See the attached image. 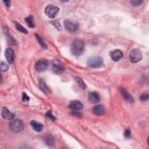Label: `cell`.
Instances as JSON below:
<instances>
[{
    "instance_id": "1",
    "label": "cell",
    "mask_w": 149,
    "mask_h": 149,
    "mask_svg": "<svg viewBox=\"0 0 149 149\" xmlns=\"http://www.w3.org/2000/svg\"><path fill=\"white\" fill-rule=\"evenodd\" d=\"M84 48V42L80 39L74 40L70 45V52L72 55L76 56L81 55Z\"/></svg>"
},
{
    "instance_id": "2",
    "label": "cell",
    "mask_w": 149,
    "mask_h": 149,
    "mask_svg": "<svg viewBox=\"0 0 149 149\" xmlns=\"http://www.w3.org/2000/svg\"><path fill=\"white\" fill-rule=\"evenodd\" d=\"M87 64L91 68H98L102 66L103 59L100 56H93L88 59Z\"/></svg>"
},
{
    "instance_id": "3",
    "label": "cell",
    "mask_w": 149,
    "mask_h": 149,
    "mask_svg": "<svg viewBox=\"0 0 149 149\" xmlns=\"http://www.w3.org/2000/svg\"><path fill=\"white\" fill-rule=\"evenodd\" d=\"M9 126L10 129L15 133H19L21 132L24 128L23 123L21 120L19 119L12 120L10 122Z\"/></svg>"
},
{
    "instance_id": "4",
    "label": "cell",
    "mask_w": 149,
    "mask_h": 149,
    "mask_svg": "<svg viewBox=\"0 0 149 149\" xmlns=\"http://www.w3.org/2000/svg\"><path fill=\"white\" fill-rule=\"evenodd\" d=\"M64 26L65 29L70 33H73L77 30L79 24L77 22L71 20L66 19L64 20Z\"/></svg>"
},
{
    "instance_id": "5",
    "label": "cell",
    "mask_w": 149,
    "mask_h": 149,
    "mask_svg": "<svg viewBox=\"0 0 149 149\" xmlns=\"http://www.w3.org/2000/svg\"><path fill=\"white\" fill-rule=\"evenodd\" d=\"M143 54L138 49H132L129 54V58L132 63H137L142 59Z\"/></svg>"
},
{
    "instance_id": "6",
    "label": "cell",
    "mask_w": 149,
    "mask_h": 149,
    "mask_svg": "<svg viewBox=\"0 0 149 149\" xmlns=\"http://www.w3.org/2000/svg\"><path fill=\"white\" fill-rule=\"evenodd\" d=\"M59 10V8L54 5H47L44 10L45 13L50 18H54Z\"/></svg>"
},
{
    "instance_id": "7",
    "label": "cell",
    "mask_w": 149,
    "mask_h": 149,
    "mask_svg": "<svg viewBox=\"0 0 149 149\" xmlns=\"http://www.w3.org/2000/svg\"><path fill=\"white\" fill-rule=\"evenodd\" d=\"M49 62L47 60L41 59L36 62L34 65L35 69L39 72L45 71L48 67Z\"/></svg>"
},
{
    "instance_id": "8",
    "label": "cell",
    "mask_w": 149,
    "mask_h": 149,
    "mask_svg": "<svg viewBox=\"0 0 149 149\" xmlns=\"http://www.w3.org/2000/svg\"><path fill=\"white\" fill-rule=\"evenodd\" d=\"M52 70L53 72L56 74H61L65 70L63 65L58 60H55L54 61L52 64Z\"/></svg>"
},
{
    "instance_id": "9",
    "label": "cell",
    "mask_w": 149,
    "mask_h": 149,
    "mask_svg": "<svg viewBox=\"0 0 149 149\" xmlns=\"http://www.w3.org/2000/svg\"><path fill=\"white\" fill-rule=\"evenodd\" d=\"M109 56L113 61H119L123 56V54L122 51L119 49H115L109 52Z\"/></svg>"
},
{
    "instance_id": "10",
    "label": "cell",
    "mask_w": 149,
    "mask_h": 149,
    "mask_svg": "<svg viewBox=\"0 0 149 149\" xmlns=\"http://www.w3.org/2000/svg\"><path fill=\"white\" fill-rule=\"evenodd\" d=\"M92 111L95 115H98V116H101L105 113V107H104V105H101V104L97 105H95L94 107H93V108L92 109Z\"/></svg>"
},
{
    "instance_id": "11",
    "label": "cell",
    "mask_w": 149,
    "mask_h": 149,
    "mask_svg": "<svg viewBox=\"0 0 149 149\" xmlns=\"http://www.w3.org/2000/svg\"><path fill=\"white\" fill-rule=\"evenodd\" d=\"M5 56L9 63H12L13 62L15 59V54L13 50L11 48H8L5 49Z\"/></svg>"
},
{
    "instance_id": "12",
    "label": "cell",
    "mask_w": 149,
    "mask_h": 149,
    "mask_svg": "<svg viewBox=\"0 0 149 149\" xmlns=\"http://www.w3.org/2000/svg\"><path fill=\"white\" fill-rule=\"evenodd\" d=\"M1 114L2 118L6 119H12L15 117V114L10 112L5 107L2 108Z\"/></svg>"
},
{
    "instance_id": "13",
    "label": "cell",
    "mask_w": 149,
    "mask_h": 149,
    "mask_svg": "<svg viewBox=\"0 0 149 149\" xmlns=\"http://www.w3.org/2000/svg\"><path fill=\"white\" fill-rule=\"evenodd\" d=\"M88 99L91 103H97L100 100V96L97 92H90L88 95Z\"/></svg>"
},
{
    "instance_id": "14",
    "label": "cell",
    "mask_w": 149,
    "mask_h": 149,
    "mask_svg": "<svg viewBox=\"0 0 149 149\" xmlns=\"http://www.w3.org/2000/svg\"><path fill=\"white\" fill-rule=\"evenodd\" d=\"M69 107L72 110H74V111L80 110L83 108V105L80 101L77 100H74L70 102L69 105Z\"/></svg>"
},
{
    "instance_id": "15",
    "label": "cell",
    "mask_w": 149,
    "mask_h": 149,
    "mask_svg": "<svg viewBox=\"0 0 149 149\" xmlns=\"http://www.w3.org/2000/svg\"><path fill=\"white\" fill-rule=\"evenodd\" d=\"M120 91L121 94L122 95L123 97L124 98V99L128 101L130 103H133L134 102V100L133 97L127 92V91L125 89H124L123 88H120Z\"/></svg>"
},
{
    "instance_id": "16",
    "label": "cell",
    "mask_w": 149,
    "mask_h": 149,
    "mask_svg": "<svg viewBox=\"0 0 149 149\" xmlns=\"http://www.w3.org/2000/svg\"><path fill=\"white\" fill-rule=\"evenodd\" d=\"M43 141L48 146H52L55 143L54 137L51 134H45L43 137Z\"/></svg>"
},
{
    "instance_id": "17",
    "label": "cell",
    "mask_w": 149,
    "mask_h": 149,
    "mask_svg": "<svg viewBox=\"0 0 149 149\" xmlns=\"http://www.w3.org/2000/svg\"><path fill=\"white\" fill-rule=\"evenodd\" d=\"M30 125L31 126L32 128L37 132H40L43 129V125L36 120H31L30 122Z\"/></svg>"
},
{
    "instance_id": "18",
    "label": "cell",
    "mask_w": 149,
    "mask_h": 149,
    "mask_svg": "<svg viewBox=\"0 0 149 149\" xmlns=\"http://www.w3.org/2000/svg\"><path fill=\"white\" fill-rule=\"evenodd\" d=\"M39 86H40V88L41 90L44 93L47 94V93H51V90H49V88L47 86V84H45V81L43 80H40Z\"/></svg>"
},
{
    "instance_id": "19",
    "label": "cell",
    "mask_w": 149,
    "mask_h": 149,
    "mask_svg": "<svg viewBox=\"0 0 149 149\" xmlns=\"http://www.w3.org/2000/svg\"><path fill=\"white\" fill-rule=\"evenodd\" d=\"M25 22L27 23V26L30 28H34L36 26L35 21L34 19V17L31 15H30L25 18Z\"/></svg>"
},
{
    "instance_id": "20",
    "label": "cell",
    "mask_w": 149,
    "mask_h": 149,
    "mask_svg": "<svg viewBox=\"0 0 149 149\" xmlns=\"http://www.w3.org/2000/svg\"><path fill=\"white\" fill-rule=\"evenodd\" d=\"M76 82H77L78 86H79L80 88H81L83 89V90L86 89V85L85 83L84 82V81L83 80V79H82L81 77H76Z\"/></svg>"
},
{
    "instance_id": "21",
    "label": "cell",
    "mask_w": 149,
    "mask_h": 149,
    "mask_svg": "<svg viewBox=\"0 0 149 149\" xmlns=\"http://www.w3.org/2000/svg\"><path fill=\"white\" fill-rule=\"evenodd\" d=\"M15 24L16 28V29L17 30H19V31H20V32H22L23 33H24V34H27V30L23 26H22L19 23L15 22Z\"/></svg>"
},
{
    "instance_id": "22",
    "label": "cell",
    "mask_w": 149,
    "mask_h": 149,
    "mask_svg": "<svg viewBox=\"0 0 149 149\" xmlns=\"http://www.w3.org/2000/svg\"><path fill=\"white\" fill-rule=\"evenodd\" d=\"M35 36H36V38L37 40L38 41V43L41 45V46L42 48H44L46 49V48H47V45L45 44V42H44L43 40L41 38V37H40V36H39V35H38V34H37V33H36V34H35Z\"/></svg>"
},
{
    "instance_id": "23",
    "label": "cell",
    "mask_w": 149,
    "mask_h": 149,
    "mask_svg": "<svg viewBox=\"0 0 149 149\" xmlns=\"http://www.w3.org/2000/svg\"><path fill=\"white\" fill-rule=\"evenodd\" d=\"M0 69L2 72L7 71L9 69V65L5 62L2 61L0 64Z\"/></svg>"
},
{
    "instance_id": "24",
    "label": "cell",
    "mask_w": 149,
    "mask_h": 149,
    "mask_svg": "<svg viewBox=\"0 0 149 149\" xmlns=\"http://www.w3.org/2000/svg\"><path fill=\"white\" fill-rule=\"evenodd\" d=\"M51 23L58 30H61L62 29V27L61 25L59 23V22L57 20H52L51 22Z\"/></svg>"
},
{
    "instance_id": "25",
    "label": "cell",
    "mask_w": 149,
    "mask_h": 149,
    "mask_svg": "<svg viewBox=\"0 0 149 149\" xmlns=\"http://www.w3.org/2000/svg\"><path fill=\"white\" fill-rule=\"evenodd\" d=\"M149 98V94L147 93H143L140 97L139 99L141 101H145L147 100Z\"/></svg>"
},
{
    "instance_id": "26",
    "label": "cell",
    "mask_w": 149,
    "mask_h": 149,
    "mask_svg": "<svg viewBox=\"0 0 149 149\" xmlns=\"http://www.w3.org/2000/svg\"><path fill=\"white\" fill-rule=\"evenodd\" d=\"M130 3L133 6H139L143 3V1H140V0H132L130 1Z\"/></svg>"
},
{
    "instance_id": "27",
    "label": "cell",
    "mask_w": 149,
    "mask_h": 149,
    "mask_svg": "<svg viewBox=\"0 0 149 149\" xmlns=\"http://www.w3.org/2000/svg\"><path fill=\"white\" fill-rule=\"evenodd\" d=\"M46 116H48V118H49L51 119H52V120H55L56 119V117L55 116L53 115L52 113V111H48L46 113H45Z\"/></svg>"
},
{
    "instance_id": "28",
    "label": "cell",
    "mask_w": 149,
    "mask_h": 149,
    "mask_svg": "<svg viewBox=\"0 0 149 149\" xmlns=\"http://www.w3.org/2000/svg\"><path fill=\"white\" fill-rule=\"evenodd\" d=\"M124 135H125V137L126 138H130L131 137V131L129 129H126L125 130V133H124Z\"/></svg>"
},
{
    "instance_id": "29",
    "label": "cell",
    "mask_w": 149,
    "mask_h": 149,
    "mask_svg": "<svg viewBox=\"0 0 149 149\" xmlns=\"http://www.w3.org/2000/svg\"><path fill=\"white\" fill-rule=\"evenodd\" d=\"M29 100H30L29 97L25 93H23L22 95V101L24 102H27V101H29Z\"/></svg>"
},
{
    "instance_id": "30",
    "label": "cell",
    "mask_w": 149,
    "mask_h": 149,
    "mask_svg": "<svg viewBox=\"0 0 149 149\" xmlns=\"http://www.w3.org/2000/svg\"><path fill=\"white\" fill-rule=\"evenodd\" d=\"M3 2L7 7L10 6V1H3Z\"/></svg>"
},
{
    "instance_id": "31",
    "label": "cell",
    "mask_w": 149,
    "mask_h": 149,
    "mask_svg": "<svg viewBox=\"0 0 149 149\" xmlns=\"http://www.w3.org/2000/svg\"><path fill=\"white\" fill-rule=\"evenodd\" d=\"M73 115H74V116H77V117H79V116H81V115L80 113H79V112H75V111L73 112Z\"/></svg>"
}]
</instances>
